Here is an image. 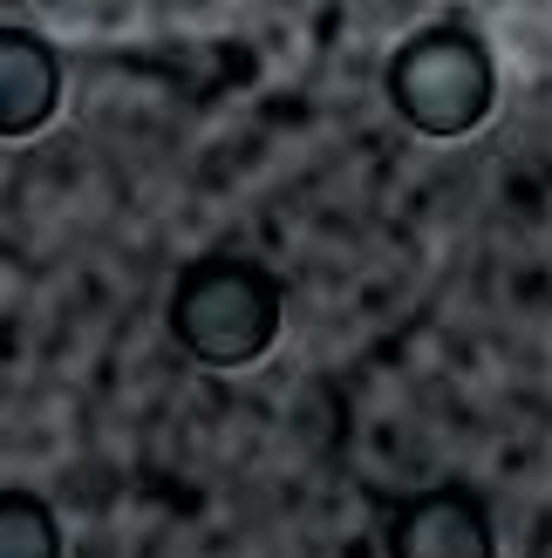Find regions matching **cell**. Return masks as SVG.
I'll list each match as a JSON object with an SVG mask.
<instances>
[{
	"label": "cell",
	"instance_id": "6da1fadb",
	"mask_svg": "<svg viewBox=\"0 0 552 558\" xmlns=\"http://www.w3.org/2000/svg\"><path fill=\"white\" fill-rule=\"evenodd\" d=\"M280 320H287L280 272L245 253H205L171 287V341L199 368H226V375L253 368L280 341Z\"/></svg>",
	"mask_w": 552,
	"mask_h": 558
},
{
	"label": "cell",
	"instance_id": "7a4b0ae2",
	"mask_svg": "<svg viewBox=\"0 0 552 558\" xmlns=\"http://www.w3.org/2000/svg\"><path fill=\"white\" fill-rule=\"evenodd\" d=\"M382 89H389L396 117L417 136L457 144V136H471L491 117V102H499V62H491L478 27L436 21V27H417V35L389 54Z\"/></svg>",
	"mask_w": 552,
	"mask_h": 558
},
{
	"label": "cell",
	"instance_id": "3957f363",
	"mask_svg": "<svg viewBox=\"0 0 552 558\" xmlns=\"http://www.w3.org/2000/svg\"><path fill=\"white\" fill-rule=\"evenodd\" d=\"M382 558H499V524H491L478 490L430 484L389 511Z\"/></svg>",
	"mask_w": 552,
	"mask_h": 558
},
{
	"label": "cell",
	"instance_id": "277c9868",
	"mask_svg": "<svg viewBox=\"0 0 552 558\" xmlns=\"http://www.w3.org/2000/svg\"><path fill=\"white\" fill-rule=\"evenodd\" d=\"M62 109V54L35 27H0V144L48 130Z\"/></svg>",
	"mask_w": 552,
	"mask_h": 558
},
{
	"label": "cell",
	"instance_id": "5b68a950",
	"mask_svg": "<svg viewBox=\"0 0 552 558\" xmlns=\"http://www.w3.org/2000/svg\"><path fill=\"white\" fill-rule=\"evenodd\" d=\"M0 558H62V518L35 490H0Z\"/></svg>",
	"mask_w": 552,
	"mask_h": 558
}]
</instances>
